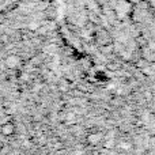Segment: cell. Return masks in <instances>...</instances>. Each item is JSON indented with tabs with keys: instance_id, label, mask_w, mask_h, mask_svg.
Masks as SVG:
<instances>
[{
	"instance_id": "6da1fadb",
	"label": "cell",
	"mask_w": 155,
	"mask_h": 155,
	"mask_svg": "<svg viewBox=\"0 0 155 155\" xmlns=\"http://www.w3.org/2000/svg\"><path fill=\"white\" fill-rule=\"evenodd\" d=\"M146 2L148 3V5H150V8L154 11V14H155V0H146Z\"/></svg>"
}]
</instances>
